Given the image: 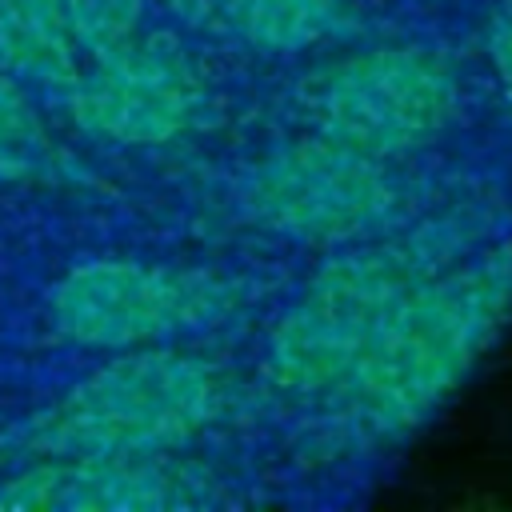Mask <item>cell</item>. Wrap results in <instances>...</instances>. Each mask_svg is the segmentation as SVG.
I'll return each instance as SVG.
<instances>
[{
	"mask_svg": "<svg viewBox=\"0 0 512 512\" xmlns=\"http://www.w3.org/2000/svg\"><path fill=\"white\" fill-rule=\"evenodd\" d=\"M512 324V228L412 292L352 372L316 404L344 452L380 448L428 424Z\"/></svg>",
	"mask_w": 512,
	"mask_h": 512,
	"instance_id": "1",
	"label": "cell"
},
{
	"mask_svg": "<svg viewBox=\"0 0 512 512\" xmlns=\"http://www.w3.org/2000/svg\"><path fill=\"white\" fill-rule=\"evenodd\" d=\"M496 232L500 216L484 200H452L336 248L268 332L272 384L300 400H324L412 292Z\"/></svg>",
	"mask_w": 512,
	"mask_h": 512,
	"instance_id": "2",
	"label": "cell"
},
{
	"mask_svg": "<svg viewBox=\"0 0 512 512\" xmlns=\"http://www.w3.org/2000/svg\"><path fill=\"white\" fill-rule=\"evenodd\" d=\"M224 372L172 344L128 348L0 436V464L184 448L224 412Z\"/></svg>",
	"mask_w": 512,
	"mask_h": 512,
	"instance_id": "3",
	"label": "cell"
},
{
	"mask_svg": "<svg viewBox=\"0 0 512 512\" xmlns=\"http://www.w3.org/2000/svg\"><path fill=\"white\" fill-rule=\"evenodd\" d=\"M252 300V280L216 268L148 260H88L56 280L52 328L84 348H152L232 324Z\"/></svg>",
	"mask_w": 512,
	"mask_h": 512,
	"instance_id": "4",
	"label": "cell"
},
{
	"mask_svg": "<svg viewBox=\"0 0 512 512\" xmlns=\"http://www.w3.org/2000/svg\"><path fill=\"white\" fill-rule=\"evenodd\" d=\"M244 212L272 236L308 248H344L392 228L408 204L396 160L328 132L268 148L240 184Z\"/></svg>",
	"mask_w": 512,
	"mask_h": 512,
	"instance_id": "5",
	"label": "cell"
},
{
	"mask_svg": "<svg viewBox=\"0 0 512 512\" xmlns=\"http://www.w3.org/2000/svg\"><path fill=\"white\" fill-rule=\"evenodd\" d=\"M304 104L320 132L372 156L404 160L448 136L460 108V84L440 52L384 44L312 72Z\"/></svg>",
	"mask_w": 512,
	"mask_h": 512,
	"instance_id": "6",
	"label": "cell"
},
{
	"mask_svg": "<svg viewBox=\"0 0 512 512\" xmlns=\"http://www.w3.org/2000/svg\"><path fill=\"white\" fill-rule=\"evenodd\" d=\"M60 96L80 132L120 148H160L196 124L204 84L172 40L136 32L76 68Z\"/></svg>",
	"mask_w": 512,
	"mask_h": 512,
	"instance_id": "7",
	"label": "cell"
},
{
	"mask_svg": "<svg viewBox=\"0 0 512 512\" xmlns=\"http://www.w3.org/2000/svg\"><path fill=\"white\" fill-rule=\"evenodd\" d=\"M216 500V472L168 452L28 460L0 480V508L16 512H168Z\"/></svg>",
	"mask_w": 512,
	"mask_h": 512,
	"instance_id": "8",
	"label": "cell"
},
{
	"mask_svg": "<svg viewBox=\"0 0 512 512\" xmlns=\"http://www.w3.org/2000/svg\"><path fill=\"white\" fill-rule=\"evenodd\" d=\"M0 68L20 84L64 88L80 68L60 0H0Z\"/></svg>",
	"mask_w": 512,
	"mask_h": 512,
	"instance_id": "9",
	"label": "cell"
},
{
	"mask_svg": "<svg viewBox=\"0 0 512 512\" xmlns=\"http://www.w3.org/2000/svg\"><path fill=\"white\" fill-rule=\"evenodd\" d=\"M208 16L256 52L292 56L340 28V0H208Z\"/></svg>",
	"mask_w": 512,
	"mask_h": 512,
	"instance_id": "10",
	"label": "cell"
},
{
	"mask_svg": "<svg viewBox=\"0 0 512 512\" xmlns=\"http://www.w3.org/2000/svg\"><path fill=\"white\" fill-rule=\"evenodd\" d=\"M68 156L52 144L20 80L0 68V180H64Z\"/></svg>",
	"mask_w": 512,
	"mask_h": 512,
	"instance_id": "11",
	"label": "cell"
},
{
	"mask_svg": "<svg viewBox=\"0 0 512 512\" xmlns=\"http://www.w3.org/2000/svg\"><path fill=\"white\" fill-rule=\"evenodd\" d=\"M72 44L84 56L132 40L144 24V0H60Z\"/></svg>",
	"mask_w": 512,
	"mask_h": 512,
	"instance_id": "12",
	"label": "cell"
},
{
	"mask_svg": "<svg viewBox=\"0 0 512 512\" xmlns=\"http://www.w3.org/2000/svg\"><path fill=\"white\" fill-rule=\"evenodd\" d=\"M488 64L496 76V92L512 116V0H500L492 24H488Z\"/></svg>",
	"mask_w": 512,
	"mask_h": 512,
	"instance_id": "13",
	"label": "cell"
},
{
	"mask_svg": "<svg viewBox=\"0 0 512 512\" xmlns=\"http://www.w3.org/2000/svg\"><path fill=\"white\" fill-rule=\"evenodd\" d=\"M164 4L176 8V12H184V16H192V20L208 16V0H164Z\"/></svg>",
	"mask_w": 512,
	"mask_h": 512,
	"instance_id": "14",
	"label": "cell"
}]
</instances>
